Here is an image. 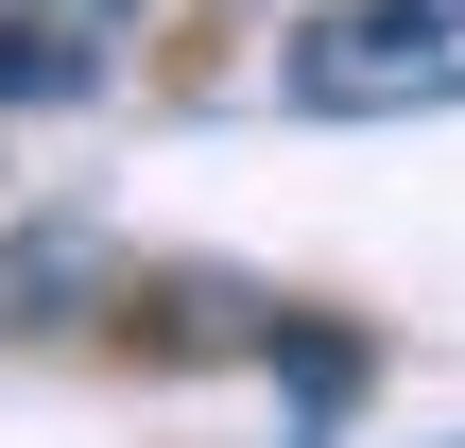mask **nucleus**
<instances>
[{"instance_id": "f257e3e1", "label": "nucleus", "mask_w": 465, "mask_h": 448, "mask_svg": "<svg viewBox=\"0 0 465 448\" xmlns=\"http://www.w3.org/2000/svg\"><path fill=\"white\" fill-rule=\"evenodd\" d=\"M311 121H414L465 104V0H328L293 17V69H276Z\"/></svg>"}, {"instance_id": "f03ea898", "label": "nucleus", "mask_w": 465, "mask_h": 448, "mask_svg": "<svg viewBox=\"0 0 465 448\" xmlns=\"http://www.w3.org/2000/svg\"><path fill=\"white\" fill-rule=\"evenodd\" d=\"M121 52H138V0H0V121L121 86Z\"/></svg>"}]
</instances>
